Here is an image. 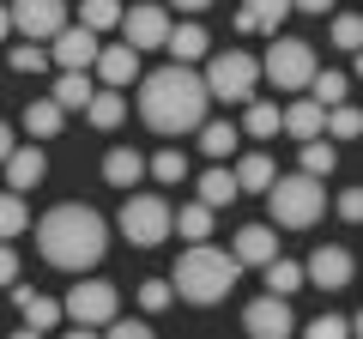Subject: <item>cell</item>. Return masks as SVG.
<instances>
[{
  "label": "cell",
  "instance_id": "cell-42",
  "mask_svg": "<svg viewBox=\"0 0 363 339\" xmlns=\"http://www.w3.org/2000/svg\"><path fill=\"white\" fill-rule=\"evenodd\" d=\"M339 218H345V224L363 218V188H345V194H339Z\"/></svg>",
  "mask_w": 363,
  "mask_h": 339
},
{
  "label": "cell",
  "instance_id": "cell-45",
  "mask_svg": "<svg viewBox=\"0 0 363 339\" xmlns=\"http://www.w3.org/2000/svg\"><path fill=\"white\" fill-rule=\"evenodd\" d=\"M169 6H182V13H206L212 0H169Z\"/></svg>",
  "mask_w": 363,
  "mask_h": 339
},
{
  "label": "cell",
  "instance_id": "cell-7",
  "mask_svg": "<svg viewBox=\"0 0 363 339\" xmlns=\"http://www.w3.org/2000/svg\"><path fill=\"white\" fill-rule=\"evenodd\" d=\"M116 230L128 236L133 248H157L169 243V200L164 194H128L116 212Z\"/></svg>",
  "mask_w": 363,
  "mask_h": 339
},
{
  "label": "cell",
  "instance_id": "cell-20",
  "mask_svg": "<svg viewBox=\"0 0 363 339\" xmlns=\"http://www.w3.org/2000/svg\"><path fill=\"white\" fill-rule=\"evenodd\" d=\"M6 291H13L18 315H25V333H49V327L61 321V303H55V297H43V291H25V285H18V279H13V285H6Z\"/></svg>",
  "mask_w": 363,
  "mask_h": 339
},
{
  "label": "cell",
  "instance_id": "cell-31",
  "mask_svg": "<svg viewBox=\"0 0 363 339\" xmlns=\"http://www.w3.org/2000/svg\"><path fill=\"white\" fill-rule=\"evenodd\" d=\"M200 200H206V206L212 212H218V206H230V200H242V194H236V176H230V170H224V164H212L206 170V176H200Z\"/></svg>",
  "mask_w": 363,
  "mask_h": 339
},
{
  "label": "cell",
  "instance_id": "cell-47",
  "mask_svg": "<svg viewBox=\"0 0 363 339\" xmlns=\"http://www.w3.org/2000/svg\"><path fill=\"white\" fill-rule=\"evenodd\" d=\"M6 30H13V13H6V0H0V43H6Z\"/></svg>",
  "mask_w": 363,
  "mask_h": 339
},
{
  "label": "cell",
  "instance_id": "cell-12",
  "mask_svg": "<svg viewBox=\"0 0 363 339\" xmlns=\"http://www.w3.org/2000/svg\"><path fill=\"white\" fill-rule=\"evenodd\" d=\"M242 327H248L255 339H285V333H297L291 297H272V291H267V297H255V303L242 309Z\"/></svg>",
  "mask_w": 363,
  "mask_h": 339
},
{
  "label": "cell",
  "instance_id": "cell-6",
  "mask_svg": "<svg viewBox=\"0 0 363 339\" xmlns=\"http://www.w3.org/2000/svg\"><path fill=\"white\" fill-rule=\"evenodd\" d=\"M309 73H315V43L285 37V30H272L267 61H260V79H272L279 91H303V85H309Z\"/></svg>",
  "mask_w": 363,
  "mask_h": 339
},
{
  "label": "cell",
  "instance_id": "cell-40",
  "mask_svg": "<svg viewBox=\"0 0 363 339\" xmlns=\"http://www.w3.org/2000/svg\"><path fill=\"white\" fill-rule=\"evenodd\" d=\"M6 61H13V73H43V67H49V49H37V43H18L13 55H6Z\"/></svg>",
  "mask_w": 363,
  "mask_h": 339
},
{
  "label": "cell",
  "instance_id": "cell-23",
  "mask_svg": "<svg viewBox=\"0 0 363 339\" xmlns=\"http://www.w3.org/2000/svg\"><path fill=\"white\" fill-rule=\"evenodd\" d=\"M97 91V79H91V67H61V79H55V104L61 109H85V97Z\"/></svg>",
  "mask_w": 363,
  "mask_h": 339
},
{
  "label": "cell",
  "instance_id": "cell-41",
  "mask_svg": "<svg viewBox=\"0 0 363 339\" xmlns=\"http://www.w3.org/2000/svg\"><path fill=\"white\" fill-rule=\"evenodd\" d=\"M333 43H339V49H357V43H363V18L357 13H339L333 18Z\"/></svg>",
  "mask_w": 363,
  "mask_h": 339
},
{
  "label": "cell",
  "instance_id": "cell-27",
  "mask_svg": "<svg viewBox=\"0 0 363 339\" xmlns=\"http://www.w3.org/2000/svg\"><path fill=\"white\" fill-rule=\"evenodd\" d=\"M297 164L309 170V176H321V182H327V176L339 170V152H333V140H327V133H315V140H297Z\"/></svg>",
  "mask_w": 363,
  "mask_h": 339
},
{
  "label": "cell",
  "instance_id": "cell-39",
  "mask_svg": "<svg viewBox=\"0 0 363 339\" xmlns=\"http://www.w3.org/2000/svg\"><path fill=\"white\" fill-rule=\"evenodd\" d=\"M104 333L109 339H152V321H140V315H109V321H104Z\"/></svg>",
  "mask_w": 363,
  "mask_h": 339
},
{
  "label": "cell",
  "instance_id": "cell-13",
  "mask_svg": "<svg viewBox=\"0 0 363 339\" xmlns=\"http://www.w3.org/2000/svg\"><path fill=\"white\" fill-rule=\"evenodd\" d=\"M91 67H97V79H104V85H116V91H128L133 79H140V49H133V43H97V55H91Z\"/></svg>",
  "mask_w": 363,
  "mask_h": 339
},
{
  "label": "cell",
  "instance_id": "cell-2",
  "mask_svg": "<svg viewBox=\"0 0 363 339\" xmlns=\"http://www.w3.org/2000/svg\"><path fill=\"white\" fill-rule=\"evenodd\" d=\"M37 255L49 267H61V273H91V267L109 255L104 212H97V206H79V200L43 212V218H37Z\"/></svg>",
  "mask_w": 363,
  "mask_h": 339
},
{
  "label": "cell",
  "instance_id": "cell-4",
  "mask_svg": "<svg viewBox=\"0 0 363 339\" xmlns=\"http://www.w3.org/2000/svg\"><path fill=\"white\" fill-rule=\"evenodd\" d=\"M267 206H272V224H279V230H309V224L327 212V182L309 176V170L272 176L267 182Z\"/></svg>",
  "mask_w": 363,
  "mask_h": 339
},
{
  "label": "cell",
  "instance_id": "cell-15",
  "mask_svg": "<svg viewBox=\"0 0 363 339\" xmlns=\"http://www.w3.org/2000/svg\"><path fill=\"white\" fill-rule=\"evenodd\" d=\"M285 18H291V0H242L236 6V30L242 37H272Z\"/></svg>",
  "mask_w": 363,
  "mask_h": 339
},
{
  "label": "cell",
  "instance_id": "cell-19",
  "mask_svg": "<svg viewBox=\"0 0 363 339\" xmlns=\"http://www.w3.org/2000/svg\"><path fill=\"white\" fill-rule=\"evenodd\" d=\"M321 116H327V109L315 104L309 91H303V97L291 91V104L279 109V133H291V140H315V133H321Z\"/></svg>",
  "mask_w": 363,
  "mask_h": 339
},
{
  "label": "cell",
  "instance_id": "cell-18",
  "mask_svg": "<svg viewBox=\"0 0 363 339\" xmlns=\"http://www.w3.org/2000/svg\"><path fill=\"white\" fill-rule=\"evenodd\" d=\"M230 255H236L242 267H267L272 255H279V230H272V224H242L236 243H230Z\"/></svg>",
  "mask_w": 363,
  "mask_h": 339
},
{
  "label": "cell",
  "instance_id": "cell-22",
  "mask_svg": "<svg viewBox=\"0 0 363 339\" xmlns=\"http://www.w3.org/2000/svg\"><path fill=\"white\" fill-rule=\"evenodd\" d=\"M230 176H236V194H267V182L279 176V170H272V157H267V152H242Z\"/></svg>",
  "mask_w": 363,
  "mask_h": 339
},
{
  "label": "cell",
  "instance_id": "cell-36",
  "mask_svg": "<svg viewBox=\"0 0 363 339\" xmlns=\"http://www.w3.org/2000/svg\"><path fill=\"white\" fill-rule=\"evenodd\" d=\"M357 315H315V321H303V333L309 339H345V333H357Z\"/></svg>",
  "mask_w": 363,
  "mask_h": 339
},
{
  "label": "cell",
  "instance_id": "cell-24",
  "mask_svg": "<svg viewBox=\"0 0 363 339\" xmlns=\"http://www.w3.org/2000/svg\"><path fill=\"white\" fill-rule=\"evenodd\" d=\"M194 133H200V152H206L212 164H224V157L242 145V128H236V121H200Z\"/></svg>",
  "mask_w": 363,
  "mask_h": 339
},
{
  "label": "cell",
  "instance_id": "cell-46",
  "mask_svg": "<svg viewBox=\"0 0 363 339\" xmlns=\"http://www.w3.org/2000/svg\"><path fill=\"white\" fill-rule=\"evenodd\" d=\"M6 152H13V128L0 121V164H6Z\"/></svg>",
  "mask_w": 363,
  "mask_h": 339
},
{
  "label": "cell",
  "instance_id": "cell-17",
  "mask_svg": "<svg viewBox=\"0 0 363 339\" xmlns=\"http://www.w3.org/2000/svg\"><path fill=\"white\" fill-rule=\"evenodd\" d=\"M164 49H169V61H188V67H194V61H206V55H212V37H206V25L188 13V25H169Z\"/></svg>",
  "mask_w": 363,
  "mask_h": 339
},
{
  "label": "cell",
  "instance_id": "cell-10",
  "mask_svg": "<svg viewBox=\"0 0 363 339\" xmlns=\"http://www.w3.org/2000/svg\"><path fill=\"white\" fill-rule=\"evenodd\" d=\"M169 37V13L157 6V0H140V6H121V43H133V49H164Z\"/></svg>",
  "mask_w": 363,
  "mask_h": 339
},
{
  "label": "cell",
  "instance_id": "cell-5",
  "mask_svg": "<svg viewBox=\"0 0 363 339\" xmlns=\"http://www.w3.org/2000/svg\"><path fill=\"white\" fill-rule=\"evenodd\" d=\"M206 97L212 104H248L255 97V85H260V61L248 49H218V55H206Z\"/></svg>",
  "mask_w": 363,
  "mask_h": 339
},
{
  "label": "cell",
  "instance_id": "cell-9",
  "mask_svg": "<svg viewBox=\"0 0 363 339\" xmlns=\"http://www.w3.org/2000/svg\"><path fill=\"white\" fill-rule=\"evenodd\" d=\"M351 279H357V261H351L345 243H315V255L303 261V285L315 291H345Z\"/></svg>",
  "mask_w": 363,
  "mask_h": 339
},
{
  "label": "cell",
  "instance_id": "cell-34",
  "mask_svg": "<svg viewBox=\"0 0 363 339\" xmlns=\"http://www.w3.org/2000/svg\"><path fill=\"white\" fill-rule=\"evenodd\" d=\"M25 224H30V206H25V194H0V243H13V236H25Z\"/></svg>",
  "mask_w": 363,
  "mask_h": 339
},
{
  "label": "cell",
  "instance_id": "cell-11",
  "mask_svg": "<svg viewBox=\"0 0 363 339\" xmlns=\"http://www.w3.org/2000/svg\"><path fill=\"white\" fill-rule=\"evenodd\" d=\"M6 13H13V30H18V37H30V43H49L55 30L67 25V0H13Z\"/></svg>",
  "mask_w": 363,
  "mask_h": 339
},
{
  "label": "cell",
  "instance_id": "cell-43",
  "mask_svg": "<svg viewBox=\"0 0 363 339\" xmlns=\"http://www.w3.org/2000/svg\"><path fill=\"white\" fill-rule=\"evenodd\" d=\"M13 279H18V248H13V243H0V291L13 285Z\"/></svg>",
  "mask_w": 363,
  "mask_h": 339
},
{
  "label": "cell",
  "instance_id": "cell-32",
  "mask_svg": "<svg viewBox=\"0 0 363 339\" xmlns=\"http://www.w3.org/2000/svg\"><path fill=\"white\" fill-rule=\"evenodd\" d=\"M260 273H267V291H272V297H297V291H303V267L285 261V255H272Z\"/></svg>",
  "mask_w": 363,
  "mask_h": 339
},
{
  "label": "cell",
  "instance_id": "cell-38",
  "mask_svg": "<svg viewBox=\"0 0 363 339\" xmlns=\"http://www.w3.org/2000/svg\"><path fill=\"white\" fill-rule=\"evenodd\" d=\"M133 297H140V309H145V315H164L169 303H176V291H169V279H145Z\"/></svg>",
  "mask_w": 363,
  "mask_h": 339
},
{
  "label": "cell",
  "instance_id": "cell-21",
  "mask_svg": "<svg viewBox=\"0 0 363 339\" xmlns=\"http://www.w3.org/2000/svg\"><path fill=\"white\" fill-rule=\"evenodd\" d=\"M85 121H91L97 133H116L121 121H128V97H121L116 85H97V91L85 97Z\"/></svg>",
  "mask_w": 363,
  "mask_h": 339
},
{
  "label": "cell",
  "instance_id": "cell-8",
  "mask_svg": "<svg viewBox=\"0 0 363 339\" xmlns=\"http://www.w3.org/2000/svg\"><path fill=\"white\" fill-rule=\"evenodd\" d=\"M116 309H121V291L109 285V279H85V273H79V285L67 291V303H61V315L73 327H85V333H91V327H104Z\"/></svg>",
  "mask_w": 363,
  "mask_h": 339
},
{
  "label": "cell",
  "instance_id": "cell-30",
  "mask_svg": "<svg viewBox=\"0 0 363 339\" xmlns=\"http://www.w3.org/2000/svg\"><path fill=\"white\" fill-rule=\"evenodd\" d=\"M321 133H327V140H357V133H363V109H357V104H345V97H339V104H327Z\"/></svg>",
  "mask_w": 363,
  "mask_h": 339
},
{
  "label": "cell",
  "instance_id": "cell-29",
  "mask_svg": "<svg viewBox=\"0 0 363 339\" xmlns=\"http://www.w3.org/2000/svg\"><path fill=\"white\" fill-rule=\"evenodd\" d=\"M242 133H248V140H279V104L248 97V104H242Z\"/></svg>",
  "mask_w": 363,
  "mask_h": 339
},
{
  "label": "cell",
  "instance_id": "cell-14",
  "mask_svg": "<svg viewBox=\"0 0 363 339\" xmlns=\"http://www.w3.org/2000/svg\"><path fill=\"white\" fill-rule=\"evenodd\" d=\"M0 170H6V188H13V194H30V188L49 176V152H43L37 140H30V145H13Z\"/></svg>",
  "mask_w": 363,
  "mask_h": 339
},
{
  "label": "cell",
  "instance_id": "cell-3",
  "mask_svg": "<svg viewBox=\"0 0 363 339\" xmlns=\"http://www.w3.org/2000/svg\"><path fill=\"white\" fill-rule=\"evenodd\" d=\"M236 279H242V261H236L230 248H218L212 236H200V243L182 248L176 273H169V291L182 303H194V309H212V303H224L236 291Z\"/></svg>",
  "mask_w": 363,
  "mask_h": 339
},
{
  "label": "cell",
  "instance_id": "cell-1",
  "mask_svg": "<svg viewBox=\"0 0 363 339\" xmlns=\"http://www.w3.org/2000/svg\"><path fill=\"white\" fill-rule=\"evenodd\" d=\"M206 109H212L206 79L188 61H169V67H157V73L140 79V121L152 133H194L206 121Z\"/></svg>",
  "mask_w": 363,
  "mask_h": 339
},
{
  "label": "cell",
  "instance_id": "cell-37",
  "mask_svg": "<svg viewBox=\"0 0 363 339\" xmlns=\"http://www.w3.org/2000/svg\"><path fill=\"white\" fill-rule=\"evenodd\" d=\"M145 170H152V176H157V182H164V188L188 182V157H182L176 145H169V152H157V157H152V164H145Z\"/></svg>",
  "mask_w": 363,
  "mask_h": 339
},
{
  "label": "cell",
  "instance_id": "cell-26",
  "mask_svg": "<svg viewBox=\"0 0 363 339\" xmlns=\"http://www.w3.org/2000/svg\"><path fill=\"white\" fill-rule=\"evenodd\" d=\"M61 128H67V109L55 104V97H37V104L25 109V133L30 140H55Z\"/></svg>",
  "mask_w": 363,
  "mask_h": 339
},
{
  "label": "cell",
  "instance_id": "cell-33",
  "mask_svg": "<svg viewBox=\"0 0 363 339\" xmlns=\"http://www.w3.org/2000/svg\"><path fill=\"white\" fill-rule=\"evenodd\" d=\"M79 25L97 30V37L116 30V25H121V0H79Z\"/></svg>",
  "mask_w": 363,
  "mask_h": 339
},
{
  "label": "cell",
  "instance_id": "cell-16",
  "mask_svg": "<svg viewBox=\"0 0 363 339\" xmlns=\"http://www.w3.org/2000/svg\"><path fill=\"white\" fill-rule=\"evenodd\" d=\"M49 55L61 67H91V55H97V30H85V25H61L49 37Z\"/></svg>",
  "mask_w": 363,
  "mask_h": 339
},
{
  "label": "cell",
  "instance_id": "cell-28",
  "mask_svg": "<svg viewBox=\"0 0 363 339\" xmlns=\"http://www.w3.org/2000/svg\"><path fill=\"white\" fill-rule=\"evenodd\" d=\"M169 230H182L188 243L212 236V206H206V200H188V206H169Z\"/></svg>",
  "mask_w": 363,
  "mask_h": 339
},
{
  "label": "cell",
  "instance_id": "cell-44",
  "mask_svg": "<svg viewBox=\"0 0 363 339\" xmlns=\"http://www.w3.org/2000/svg\"><path fill=\"white\" fill-rule=\"evenodd\" d=\"M291 13H315V18H327V13H333V0H291Z\"/></svg>",
  "mask_w": 363,
  "mask_h": 339
},
{
  "label": "cell",
  "instance_id": "cell-35",
  "mask_svg": "<svg viewBox=\"0 0 363 339\" xmlns=\"http://www.w3.org/2000/svg\"><path fill=\"white\" fill-rule=\"evenodd\" d=\"M303 91H309L315 104L327 109V104H339V97L351 91V79H345V73H327V67H315V73H309V85H303Z\"/></svg>",
  "mask_w": 363,
  "mask_h": 339
},
{
  "label": "cell",
  "instance_id": "cell-25",
  "mask_svg": "<svg viewBox=\"0 0 363 339\" xmlns=\"http://www.w3.org/2000/svg\"><path fill=\"white\" fill-rule=\"evenodd\" d=\"M140 176H145V157L133 152V145H116V152L104 157V182L109 188H140Z\"/></svg>",
  "mask_w": 363,
  "mask_h": 339
}]
</instances>
